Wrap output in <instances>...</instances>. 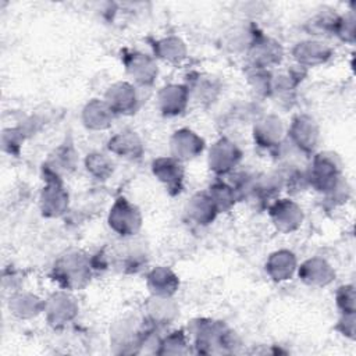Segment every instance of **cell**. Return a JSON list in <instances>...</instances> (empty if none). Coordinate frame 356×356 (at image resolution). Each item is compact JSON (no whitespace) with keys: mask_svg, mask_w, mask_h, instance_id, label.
Returning a JSON list of instances; mask_svg holds the SVG:
<instances>
[{"mask_svg":"<svg viewBox=\"0 0 356 356\" xmlns=\"http://www.w3.org/2000/svg\"><path fill=\"white\" fill-rule=\"evenodd\" d=\"M108 224L122 236L134 235L140 227V214L127 199L120 197L110 210Z\"/></svg>","mask_w":356,"mask_h":356,"instance_id":"6da1fadb","label":"cell"},{"mask_svg":"<svg viewBox=\"0 0 356 356\" xmlns=\"http://www.w3.org/2000/svg\"><path fill=\"white\" fill-rule=\"evenodd\" d=\"M56 278L64 286H81L89 278V264L79 254H68L54 266Z\"/></svg>","mask_w":356,"mask_h":356,"instance_id":"7a4b0ae2","label":"cell"},{"mask_svg":"<svg viewBox=\"0 0 356 356\" xmlns=\"http://www.w3.org/2000/svg\"><path fill=\"white\" fill-rule=\"evenodd\" d=\"M241 159V152L238 147L227 139H220L210 149V168L217 174L228 172Z\"/></svg>","mask_w":356,"mask_h":356,"instance_id":"3957f363","label":"cell"},{"mask_svg":"<svg viewBox=\"0 0 356 356\" xmlns=\"http://www.w3.org/2000/svg\"><path fill=\"white\" fill-rule=\"evenodd\" d=\"M154 175L165 185L171 193H179L182 189L184 170L178 160L172 157L157 159L153 163Z\"/></svg>","mask_w":356,"mask_h":356,"instance_id":"277c9868","label":"cell"},{"mask_svg":"<svg viewBox=\"0 0 356 356\" xmlns=\"http://www.w3.org/2000/svg\"><path fill=\"white\" fill-rule=\"evenodd\" d=\"M270 214L277 228L284 232L296 229L302 222V210L298 207L296 203L288 199H281L275 202L270 209Z\"/></svg>","mask_w":356,"mask_h":356,"instance_id":"5b68a950","label":"cell"},{"mask_svg":"<svg viewBox=\"0 0 356 356\" xmlns=\"http://www.w3.org/2000/svg\"><path fill=\"white\" fill-rule=\"evenodd\" d=\"M67 193L56 175L47 177V185L42 193V210L46 216H58L67 204Z\"/></svg>","mask_w":356,"mask_h":356,"instance_id":"8992f818","label":"cell"},{"mask_svg":"<svg viewBox=\"0 0 356 356\" xmlns=\"http://www.w3.org/2000/svg\"><path fill=\"white\" fill-rule=\"evenodd\" d=\"M338 177L337 164L327 156H317L312 168L310 182L318 191H330L335 188V179Z\"/></svg>","mask_w":356,"mask_h":356,"instance_id":"52a82bcc","label":"cell"},{"mask_svg":"<svg viewBox=\"0 0 356 356\" xmlns=\"http://www.w3.org/2000/svg\"><path fill=\"white\" fill-rule=\"evenodd\" d=\"M291 136L302 150L312 152L317 143L318 131L312 118L306 115H299L293 120V124L291 127Z\"/></svg>","mask_w":356,"mask_h":356,"instance_id":"ba28073f","label":"cell"},{"mask_svg":"<svg viewBox=\"0 0 356 356\" xmlns=\"http://www.w3.org/2000/svg\"><path fill=\"white\" fill-rule=\"evenodd\" d=\"M172 153L177 159H192L203 149V140L189 129L177 131L171 140Z\"/></svg>","mask_w":356,"mask_h":356,"instance_id":"9c48e42d","label":"cell"},{"mask_svg":"<svg viewBox=\"0 0 356 356\" xmlns=\"http://www.w3.org/2000/svg\"><path fill=\"white\" fill-rule=\"evenodd\" d=\"M147 285L157 298H168L177 291L178 278L171 270L165 267H159L149 274Z\"/></svg>","mask_w":356,"mask_h":356,"instance_id":"30bf717a","label":"cell"},{"mask_svg":"<svg viewBox=\"0 0 356 356\" xmlns=\"http://www.w3.org/2000/svg\"><path fill=\"white\" fill-rule=\"evenodd\" d=\"M106 103L115 113H125L135 107V90L128 83H115L106 95Z\"/></svg>","mask_w":356,"mask_h":356,"instance_id":"8fae6325","label":"cell"},{"mask_svg":"<svg viewBox=\"0 0 356 356\" xmlns=\"http://www.w3.org/2000/svg\"><path fill=\"white\" fill-rule=\"evenodd\" d=\"M186 100H188V89L181 85L165 86L160 92L161 110L167 115L179 114L185 108Z\"/></svg>","mask_w":356,"mask_h":356,"instance_id":"7c38bea8","label":"cell"},{"mask_svg":"<svg viewBox=\"0 0 356 356\" xmlns=\"http://www.w3.org/2000/svg\"><path fill=\"white\" fill-rule=\"evenodd\" d=\"M295 266H296L295 256L288 250H280L270 256L266 264V268L273 280L284 281L292 275Z\"/></svg>","mask_w":356,"mask_h":356,"instance_id":"4fadbf2b","label":"cell"},{"mask_svg":"<svg viewBox=\"0 0 356 356\" xmlns=\"http://www.w3.org/2000/svg\"><path fill=\"white\" fill-rule=\"evenodd\" d=\"M300 278L310 285H325L332 280L330 266L320 259H310L302 264L299 270Z\"/></svg>","mask_w":356,"mask_h":356,"instance_id":"5bb4252c","label":"cell"},{"mask_svg":"<svg viewBox=\"0 0 356 356\" xmlns=\"http://www.w3.org/2000/svg\"><path fill=\"white\" fill-rule=\"evenodd\" d=\"M218 213L214 202L211 200L210 195L197 193L193 196L188 204V214L197 222V224H209L213 221L216 214Z\"/></svg>","mask_w":356,"mask_h":356,"instance_id":"9a60e30c","label":"cell"},{"mask_svg":"<svg viewBox=\"0 0 356 356\" xmlns=\"http://www.w3.org/2000/svg\"><path fill=\"white\" fill-rule=\"evenodd\" d=\"M125 63H127L128 72L140 83L152 82L153 76L157 72L153 61L139 53L129 54Z\"/></svg>","mask_w":356,"mask_h":356,"instance_id":"2e32d148","label":"cell"},{"mask_svg":"<svg viewBox=\"0 0 356 356\" xmlns=\"http://www.w3.org/2000/svg\"><path fill=\"white\" fill-rule=\"evenodd\" d=\"M252 57L254 58L256 67H266L271 63H278L281 58L280 46L275 42H271L266 38L256 39L252 44Z\"/></svg>","mask_w":356,"mask_h":356,"instance_id":"e0dca14e","label":"cell"},{"mask_svg":"<svg viewBox=\"0 0 356 356\" xmlns=\"http://www.w3.org/2000/svg\"><path fill=\"white\" fill-rule=\"evenodd\" d=\"M293 54L299 63L314 65L323 63L330 56V50L318 42H303L296 46Z\"/></svg>","mask_w":356,"mask_h":356,"instance_id":"ac0fdd59","label":"cell"},{"mask_svg":"<svg viewBox=\"0 0 356 356\" xmlns=\"http://www.w3.org/2000/svg\"><path fill=\"white\" fill-rule=\"evenodd\" d=\"M108 149L125 157H139V154L142 153L140 142L132 132H121L110 139Z\"/></svg>","mask_w":356,"mask_h":356,"instance_id":"d6986e66","label":"cell"},{"mask_svg":"<svg viewBox=\"0 0 356 356\" xmlns=\"http://www.w3.org/2000/svg\"><path fill=\"white\" fill-rule=\"evenodd\" d=\"M85 124L90 128H106L113 117V110L106 103H100L97 100L89 103L83 110Z\"/></svg>","mask_w":356,"mask_h":356,"instance_id":"ffe728a7","label":"cell"},{"mask_svg":"<svg viewBox=\"0 0 356 356\" xmlns=\"http://www.w3.org/2000/svg\"><path fill=\"white\" fill-rule=\"evenodd\" d=\"M281 132H282L281 121L274 117H268L260 121L257 128H254V139H257V142L261 146L270 147V146H274L277 142H280Z\"/></svg>","mask_w":356,"mask_h":356,"instance_id":"44dd1931","label":"cell"},{"mask_svg":"<svg viewBox=\"0 0 356 356\" xmlns=\"http://www.w3.org/2000/svg\"><path fill=\"white\" fill-rule=\"evenodd\" d=\"M47 312L50 314V320L53 321V324H58L60 321L70 320L75 313V307L68 296L54 295L50 299Z\"/></svg>","mask_w":356,"mask_h":356,"instance_id":"7402d4cb","label":"cell"},{"mask_svg":"<svg viewBox=\"0 0 356 356\" xmlns=\"http://www.w3.org/2000/svg\"><path fill=\"white\" fill-rule=\"evenodd\" d=\"M210 197L214 202L217 210H227L235 202V191L225 184H216L210 188Z\"/></svg>","mask_w":356,"mask_h":356,"instance_id":"603a6c76","label":"cell"},{"mask_svg":"<svg viewBox=\"0 0 356 356\" xmlns=\"http://www.w3.org/2000/svg\"><path fill=\"white\" fill-rule=\"evenodd\" d=\"M10 305H13V312L19 317H28L39 312V300L31 295H18Z\"/></svg>","mask_w":356,"mask_h":356,"instance_id":"cb8c5ba5","label":"cell"},{"mask_svg":"<svg viewBox=\"0 0 356 356\" xmlns=\"http://www.w3.org/2000/svg\"><path fill=\"white\" fill-rule=\"evenodd\" d=\"M86 168L93 175L104 179L113 171V164L110 160L104 157V154L93 153V154H89L86 159Z\"/></svg>","mask_w":356,"mask_h":356,"instance_id":"d4e9b609","label":"cell"},{"mask_svg":"<svg viewBox=\"0 0 356 356\" xmlns=\"http://www.w3.org/2000/svg\"><path fill=\"white\" fill-rule=\"evenodd\" d=\"M159 54L167 60H181L185 54V47L181 40L170 38L157 43Z\"/></svg>","mask_w":356,"mask_h":356,"instance_id":"484cf974","label":"cell"}]
</instances>
